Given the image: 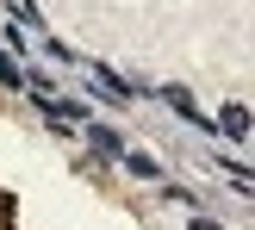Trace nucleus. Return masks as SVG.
Returning <instances> with one entry per match:
<instances>
[{"mask_svg":"<svg viewBox=\"0 0 255 230\" xmlns=\"http://www.w3.org/2000/svg\"><path fill=\"white\" fill-rule=\"evenodd\" d=\"M94 87H100L106 100H119V106L131 100V81H125V75H112V69H100V62H94Z\"/></svg>","mask_w":255,"mask_h":230,"instance_id":"1","label":"nucleus"},{"mask_svg":"<svg viewBox=\"0 0 255 230\" xmlns=\"http://www.w3.org/2000/svg\"><path fill=\"white\" fill-rule=\"evenodd\" d=\"M87 137H94V149H100V156H125V143L106 131V124H87Z\"/></svg>","mask_w":255,"mask_h":230,"instance_id":"4","label":"nucleus"},{"mask_svg":"<svg viewBox=\"0 0 255 230\" xmlns=\"http://www.w3.org/2000/svg\"><path fill=\"white\" fill-rule=\"evenodd\" d=\"M249 124H255V118H249L243 106H224V118H218V131H224V137H249Z\"/></svg>","mask_w":255,"mask_h":230,"instance_id":"2","label":"nucleus"},{"mask_svg":"<svg viewBox=\"0 0 255 230\" xmlns=\"http://www.w3.org/2000/svg\"><path fill=\"white\" fill-rule=\"evenodd\" d=\"M162 100H168V106L181 112V118H193V124H206V118H199V106H193V100H187V87H162Z\"/></svg>","mask_w":255,"mask_h":230,"instance_id":"3","label":"nucleus"},{"mask_svg":"<svg viewBox=\"0 0 255 230\" xmlns=\"http://www.w3.org/2000/svg\"><path fill=\"white\" fill-rule=\"evenodd\" d=\"M193 230H224V224H212V218H193Z\"/></svg>","mask_w":255,"mask_h":230,"instance_id":"5","label":"nucleus"}]
</instances>
